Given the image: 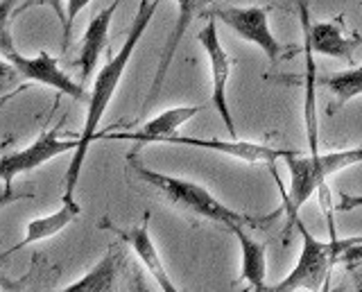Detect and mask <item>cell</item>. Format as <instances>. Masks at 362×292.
Returning a JSON list of instances; mask_svg holds the SVG:
<instances>
[{
	"label": "cell",
	"mask_w": 362,
	"mask_h": 292,
	"mask_svg": "<svg viewBox=\"0 0 362 292\" xmlns=\"http://www.w3.org/2000/svg\"><path fill=\"white\" fill-rule=\"evenodd\" d=\"M158 7H161V0H141L139 9H136V14H134L132 25H129L127 37H124L122 48L98 71L93 86H90L84 127H82V132H79V145H77V150L73 152L71 165H68L66 177H64V186H66L64 195H75L79 175H82V165H84V159L88 154V145L93 141H98L100 122H102V118H105L111 100L118 91V84L124 77V71H127V66H129V62L134 57L136 46H139L141 39L145 37V32H147V28H150Z\"/></svg>",
	"instance_id": "cell-1"
},
{
	"label": "cell",
	"mask_w": 362,
	"mask_h": 292,
	"mask_svg": "<svg viewBox=\"0 0 362 292\" xmlns=\"http://www.w3.org/2000/svg\"><path fill=\"white\" fill-rule=\"evenodd\" d=\"M132 173L145 182L147 186H152L158 195H161L170 206H175L179 213H184L188 218H197V220H206L213 224H220V227L229 229L233 224H245V227L252 229H263L267 224L276 220V213H269V216H254V213H240L233 211L231 206L222 204V202L209 193L202 184L190 182L184 177H173L165 175L161 170H154V168L145 165L141 159H136V154L127 156Z\"/></svg>",
	"instance_id": "cell-2"
},
{
	"label": "cell",
	"mask_w": 362,
	"mask_h": 292,
	"mask_svg": "<svg viewBox=\"0 0 362 292\" xmlns=\"http://www.w3.org/2000/svg\"><path fill=\"white\" fill-rule=\"evenodd\" d=\"M283 161L288 165L290 173V188L283 186L279 175L272 173L279 184L281 197H283V211H299L305 202H308L315 193H320L324 188L326 179L331 175H337L346 170L351 165L362 163V145L360 148H349V150H337V152H317V154H303L288 150Z\"/></svg>",
	"instance_id": "cell-3"
},
{
	"label": "cell",
	"mask_w": 362,
	"mask_h": 292,
	"mask_svg": "<svg viewBox=\"0 0 362 292\" xmlns=\"http://www.w3.org/2000/svg\"><path fill=\"white\" fill-rule=\"evenodd\" d=\"M288 216L292 218L294 227L301 233V252L292 272L283 281H279L276 286H272L269 290H274V292L322 290L331 267L342 261V254L349 247L362 243V238L360 235H356V238H335L333 235L331 240H320L305 229V224L299 218V211H288Z\"/></svg>",
	"instance_id": "cell-4"
},
{
	"label": "cell",
	"mask_w": 362,
	"mask_h": 292,
	"mask_svg": "<svg viewBox=\"0 0 362 292\" xmlns=\"http://www.w3.org/2000/svg\"><path fill=\"white\" fill-rule=\"evenodd\" d=\"M0 54H3V66L5 73H14V77L25 82H37L48 88H54L73 100H86L88 103V91L82 82H75L71 75L59 69V62L52 57L50 52L41 50L37 57H25L21 54L14 46L9 32V21L0 18Z\"/></svg>",
	"instance_id": "cell-5"
},
{
	"label": "cell",
	"mask_w": 362,
	"mask_h": 292,
	"mask_svg": "<svg viewBox=\"0 0 362 292\" xmlns=\"http://www.w3.org/2000/svg\"><path fill=\"white\" fill-rule=\"evenodd\" d=\"M209 16L222 21V23L233 30L243 41L263 50L269 64H279L281 59L292 57L294 48H286L274 37L269 28V9L267 7H218L209 12Z\"/></svg>",
	"instance_id": "cell-6"
},
{
	"label": "cell",
	"mask_w": 362,
	"mask_h": 292,
	"mask_svg": "<svg viewBox=\"0 0 362 292\" xmlns=\"http://www.w3.org/2000/svg\"><path fill=\"white\" fill-rule=\"evenodd\" d=\"M59 129H62L59 125L52 129H43L37 136V141L30 143L28 148L3 156V161H0V173H3V184H5V199H3L5 204L9 202V195H11L9 188L16 177L37 170V168H41L43 163H48L66 152L77 150L79 136L59 139Z\"/></svg>",
	"instance_id": "cell-7"
},
{
	"label": "cell",
	"mask_w": 362,
	"mask_h": 292,
	"mask_svg": "<svg viewBox=\"0 0 362 292\" xmlns=\"http://www.w3.org/2000/svg\"><path fill=\"white\" fill-rule=\"evenodd\" d=\"M197 43L202 46L204 54H206V59H209L211 84H213L211 105L215 111H218V116L222 118L226 132H229V136L238 139V129L233 125V116H231V107H229V95H226V88H229V80H231V71H233V59L222 46L213 16H211L209 23L197 32Z\"/></svg>",
	"instance_id": "cell-8"
},
{
	"label": "cell",
	"mask_w": 362,
	"mask_h": 292,
	"mask_svg": "<svg viewBox=\"0 0 362 292\" xmlns=\"http://www.w3.org/2000/svg\"><path fill=\"white\" fill-rule=\"evenodd\" d=\"M299 21H301V25H305V30H308L313 50L317 54L354 64V54L362 46V32H346L342 16H337L333 21L310 23L308 3H305V0H299Z\"/></svg>",
	"instance_id": "cell-9"
},
{
	"label": "cell",
	"mask_w": 362,
	"mask_h": 292,
	"mask_svg": "<svg viewBox=\"0 0 362 292\" xmlns=\"http://www.w3.org/2000/svg\"><path fill=\"white\" fill-rule=\"evenodd\" d=\"M150 220H152V213L145 211L143 213V220L136 224V227H127V229H124V227H118V224H113L107 218H102L98 222V227L105 229V231L116 233L124 245H129V250L136 254V258H139V261L143 263V267L147 269V272H150V276L156 281L158 288L165 290V292H175L179 288L175 286V281L170 279L168 269H165V265L161 261V254H158L156 245L152 240Z\"/></svg>",
	"instance_id": "cell-10"
},
{
	"label": "cell",
	"mask_w": 362,
	"mask_h": 292,
	"mask_svg": "<svg viewBox=\"0 0 362 292\" xmlns=\"http://www.w3.org/2000/svg\"><path fill=\"white\" fill-rule=\"evenodd\" d=\"M204 107L202 105H184V107H173L168 111H161L152 120H147L141 129L136 132H100L98 139H109V141H134V143H165L179 134L181 125H186L190 118H195Z\"/></svg>",
	"instance_id": "cell-11"
},
{
	"label": "cell",
	"mask_w": 362,
	"mask_h": 292,
	"mask_svg": "<svg viewBox=\"0 0 362 292\" xmlns=\"http://www.w3.org/2000/svg\"><path fill=\"white\" fill-rule=\"evenodd\" d=\"M168 145H188V148H199V150H213L222 152L226 156H235L245 163H263V165H274L279 159L286 156L288 150L274 148V145L265 143H249V141H209V139H190V136H173L165 141Z\"/></svg>",
	"instance_id": "cell-12"
},
{
	"label": "cell",
	"mask_w": 362,
	"mask_h": 292,
	"mask_svg": "<svg viewBox=\"0 0 362 292\" xmlns=\"http://www.w3.org/2000/svg\"><path fill=\"white\" fill-rule=\"evenodd\" d=\"M175 3H177V21H175V28H173V32H170L163 50H161V62H158V69L154 73V80H152V86H150V93H147L145 107H150L154 103V98L158 95V91H161V86L165 82V75L170 71V66H173L175 52L179 48L181 39H184L188 28L192 25V21L197 18V14L202 12V7L206 5L209 0H175Z\"/></svg>",
	"instance_id": "cell-13"
},
{
	"label": "cell",
	"mask_w": 362,
	"mask_h": 292,
	"mask_svg": "<svg viewBox=\"0 0 362 292\" xmlns=\"http://www.w3.org/2000/svg\"><path fill=\"white\" fill-rule=\"evenodd\" d=\"M122 0H113L111 5H107L105 9L88 21V25L84 30V37H82V46H79V75H82V84L88 82V77H93L95 73V66L105 52L107 43H109V28H111V21L116 16L118 7H120Z\"/></svg>",
	"instance_id": "cell-14"
},
{
	"label": "cell",
	"mask_w": 362,
	"mask_h": 292,
	"mask_svg": "<svg viewBox=\"0 0 362 292\" xmlns=\"http://www.w3.org/2000/svg\"><path fill=\"white\" fill-rule=\"evenodd\" d=\"M82 216V206L75 202V195H64L62 197V206L57 209L50 216H41V218H34L28 222L25 227V235H23V240L16 243L14 247H9V250L3 254V258H7L9 254H16L21 252L23 247H30L34 243H41V240H48V238H54L57 233H62L66 227H71L75 220H79Z\"/></svg>",
	"instance_id": "cell-15"
},
{
	"label": "cell",
	"mask_w": 362,
	"mask_h": 292,
	"mask_svg": "<svg viewBox=\"0 0 362 292\" xmlns=\"http://www.w3.org/2000/svg\"><path fill=\"white\" fill-rule=\"evenodd\" d=\"M231 235H235L238 245H240V279L247 281L252 290H269L267 286V254L265 245L258 243L254 235L247 233L245 224H233L226 229Z\"/></svg>",
	"instance_id": "cell-16"
},
{
	"label": "cell",
	"mask_w": 362,
	"mask_h": 292,
	"mask_svg": "<svg viewBox=\"0 0 362 292\" xmlns=\"http://www.w3.org/2000/svg\"><path fill=\"white\" fill-rule=\"evenodd\" d=\"M122 265H124L122 252L118 250L116 245H111L107 250V254L102 256L82 279L73 281V284H68L62 290H66V292H107V290H116V281H118Z\"/></svg>",
	"instance_id": "cell-17"
},
{
	"label": "cell",
	"mask_w": 362,
	"mask_h": 292,
	"mask_svg": "<svg viewBox=\"0 0 362 292\" xmlns=\"http://www.w3.org/2000/svg\"><path fill=\"white\" fill-rule=\"evenodd\" d=\"M320 84L331 91L333 100H331V107H328V114H335L337 109H342L354 98L362 95V64L351 66L349 71L335 73L331 77H324Z\"/></svg>",
	"instance_id": "cell-18"
},
{
	"label": "cell",
	"mask_w": 362,
	"mask_h": 292,
	"mask_svg": "<svg viewBox=\"0 0 362 292\" xmlns=\"http://www.w3.org/2000/svg\"><path fill=\"white\" fill-rule=\"evenodd\" d=\"M93 0H66V28H64V35H62V50H68V43H71V35H73V25H75V18L79 16L82 9H86Z\"/></svg>",
	"instance_id": "cell-19"
},
{
	"label": "cell",
	"mask_w": 362,
	"mask_h": 292,
	"mask_svg": "<svg viewBox=\"0 0 362 292\" xmlns=\"http://www.w3.org/2000/svg\"><path fill=\"white\" fill-rule=\"evenodd\" d=\"M32 7H50L54 12V16L59 18L62 32H64V28H66V0H23L21 7H16V16L28 12V9H32Z\"/></svg>",
	"instance_id": "cell-20"
},
{
	"label": "cell",
	"mask_w": 362,
	"mask_h": 292,
	"mask_svg": "<svg viewBox=\"0 0 362 292\" xmlns=\"http://www.w3.org/2000/svg\"><path fill=\"white\" fill-rule=\"evenodd\" d=\"M356 209H362V195H346V193L339 195V202L335 204L337 213H349Z\"/></svg>",
	"instance_id": "cell-21"
},
{
	"label": "cell",
	"mask_w": 362,
	"mask_h": 292,
	"mask_svg": "<svg viewBox=\"0 0 362 292\" xmlns=\"http://www.w3.org/2000/svg\"><path fill=\"white\" fill-rule=\"evenodd\" d=\"M339 263H344L346 267H354V265H360L362 263V243L354 245V247H349V250L342 254V261Z\"/></svg>",
	"instance_id": "cell-22"
},
{
	"label": "cell",
	"mask_w": 362,
	"mask_h": 292,
	"mask_svg": "<svg viewBox=\"0 0 362 292\" xmlns=\"http://www.w3.org/2000/svg\"><path fill=\"white\" fill-rule=\"evenodd\" d=\"M360 3H362V0H360Z\"/></svg>",
	"instance_id": "cell-23"
}]
</instances>
